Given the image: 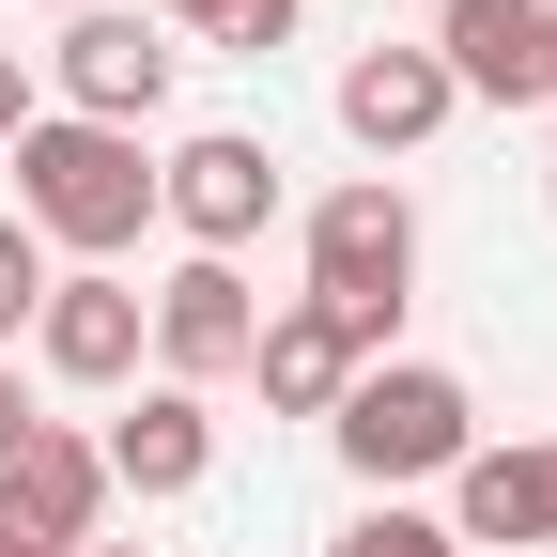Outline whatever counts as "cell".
Here are the masks:
<instances>
[{"instance_id":"6da1fadb","label":"cell","mask_w":557,"mask_h":557,"mask_svg":"<svg viewBox=\"0 0 557 557\" xmlns=\"http://www.w3.org/2000/svg\"><path fill=\"white\" fill-rule=\"evenodd\" d=\"M16 233L32 248H78V263H124L139 233H156V156H139L124 124L32 109V139H16Z\"/></svg>"},{"instance_id":"7a4b0ae2","label":"cell","mask_w":557,"mask_h":557,"mask_svg":"<svg viewBox=\"0 0 557 557\" xmlns=\"http://www.w3.org/2000/svg\"><path fill=\"white\" fill-rule=\"evenodd\" d=\"M403 295H418V201H403L387 171L325 186V201H310V310H325L341 341H357V357H387Z\"/></svg>"},{"instance_id":"3957f363","label":"cell","mask_w":557,"mask_h":557,"mask_svg":"<svg viewBox=\"0 0 557 557\" xmlns=\"http://www.w3.org/2000/svg\"><path fill=\"white\" fill-rule=\"evenodd\" d=\"M325 449L372 480V496H403V480H449L465 449H480V403H465V372H434V357H372L357 387L325 403Z\"/></svg>"},{"instance_id":"277c9868","label":"cell","mask_w":557,"mask_h":557,"mask_svg":"<svg viewBox=\"0 0 557 557\" xmlns=\"http://www.w3.org/2000/svg\"><path fill=\"white\" fill-rule=\"evenodd\" d=\"M156 218L186 233V263H233V248L278 218V156H263L248 124H201L186 156H156Z\"/></svg>"},{"instance_id":"5b68a950","label":"cell","mask_w":557,"mask_h":557,"mask_svg":"<svg viewBox=\"0 0 557 557\" xmlns=\"http://www.w3.org/2000/svg\"><path fill=\"white\" fill-rule=\"evenodd\" d=\"M171 62L186 47H156V16H109V0H94V16H62V47H47V94H62V124H156L171 109Z\"/></svg>"},{"instance_id":"8992f818","label":"cell","mask_w":557,"mask_h":557,"mask_svg":"<svg viewBox=\"0 0 557 557\" xmlns=\"http://www.w3.org/2000/svg\"><path fill=\"white\" fill-rule=\"evenodd\" d=\"M434 62H449V94L557 109V16L542 0H434Z\"/></svg>"},{"instance_id":"52a82bcc","label":"cell","mask_w":557,"mask_h":557,"mask_svg":"<svg viewBox=\"0 0 557 557\" xmlns=\"http://www.w3.org/2000/svg\"><path fill=\"white\" fill-rule=\"evenodd\" d=\"M139 341H156V310H139V278H124V263L47 278V310H32V357H47L62 387H124V372H139Z\"/></svg>"},{"instance_id":"ba28073f","label":"cell","mask_w":557,"mask_h":557,"mask_svg":"<svg viewBox=\"0 0 557 557\" xmlns=\"http://www.w3.org/2000/svg\"><path fill=\"white\" fill-rule=\"evenodd\" d=\"M139 310H156V357H171V387H218V372H248V341H263L248 263H171Z\"/></svg>"},{"instance_id":"9c48e42d","label":"cell","mask_w":557,"mask_h":557,"mask_svg":"<svg viewBox=\"0 0 557 557\" xmlns=\"http://www.w3.org/2000/svg\"><path fill=\"white\" fill-rule=\"evenodd\" d=\"M94 511H109V465H94V434L32 418V449L0 465V527H16V542H47V557H78V542H94Z\"/></svg>"},{"instance_id":"30bf717a","label":"cell","mask_w":557,"mask_h":557,"mask_svg":"<svg viewBox=\"0 0 557 557\" xmlns=\"http://www.w3.org/2000/svg\"><path fill=\"white\" fill-rule=\"evenodd\" d=\"M94 465H109V496H201L218 480V418H201V387H139Z\"/></svg>"},{"instance_id":"8fae6325","label":"cell","mask_w":557,"mask_h":557,"mask_svg":"<svg viewBox=\"0 0 557 557\" xmlns=\"http://www.w3.org/2000/svg\"><path fill=\"white\" fill-rule=\"evenodd\" d=\"M465 94H449V62L434 47H357L341 62V139H372V156H418Z\"/></svg>"},{"instance_id":"7c38bea8","label":"cell","mask_w":557,"mask_h":557,"mask_svg":"<svg viewBox=\"0 0 557 557\" xmlns=\"http://www.w3.org/2000/svg\"><path fill=\"white\" fill-rule=\"evenodd\" d=\"M449 542H557V449H465L449 465Z\"/></svg>"},{"instance_id":"4fadbf2b","label":"cell","mask_w":557,"mask_h":557,"mask_svg":"<svg viewBox=\"0 0 557 557\" xmlns=\"http://www.w3.org/2000/svg\"><path fill=\"white\" fill-rule=\"evenodd\" d=\"M248 372H263V403H278V418H325V403L357 387L372 357H357V341H341V325H325V310L295 295V310H263V341H248Z\"/></svg>"},{"instance_id":"5bb4252c","label":"cell","mask_w":557,"mask_h":557,"mask_svg":"<svg viewBox=\"0 0 557 557\" xmlns=\"http://www.w3.org/2000/svg\"><path fill=\"white\" fill-rule=\"evenodd\" d=\"M325 557H449V527H434V511H403V496H372V511L341 527Z\"/></svg>"},{"instance_id":"9a60e30c","label":"cell","mask_w":557,"mask_h":557,"mask_svg":"<svg viewBox=\"0 0 557 557\" xmlns=\"http://www.w3.org/2000/svg\"><path fill=\"white\" fill-rule=\"evenodd\" d=\"M32 310H47V248H32V233H16V218H0V341H16V325H32Z\"/></svg>"},{"instance_id":"2e32d148","label":"cell","mask_w":557,"mask_h":557,"mask_svg":"<svg viewBox=\"0 0 557 557\" xmlns=\"http://www.w3.org/2000/svg\"><path fill=\"white\" fill-rule=\"evenodd\" d=\"M218 47H248V62H263V47H295V0H233V16H218Z\"/></svg>"},{"instance_id":"e0dca14e","label":"cell","mask_w":557,"mask_h":557,"mask_svg":"<svg viewBox=\"0 0 557 557\" xmlns=\"http://www.w3.org/2000/svg\"><path fill=\"white\" fill-rule=\"evenodd\" d=\"M0 139H32V62L0 47Z\"/></svg>"},{"instance_id":"ac0fdd59","label":"cell","mask_w":557,"mask_h":557,"mask_svg":"<svg viewBox=\"0 0 557 557\" xmlns=\"http://www.w3.org/2000/svg\"><path fill=\"white\" fill-rule=\"evenodd\" d=\"M16 449H32V387L0 372V465H16Z\"/></svg>"},{"instance_id":"d6986e66","label":"cell","mask_w":557,"mask_h":557,"mask_svg":"<svg viewBox=\"0 0 557 557\" xmlns=\"http://www.w3.org/2000/svg\"><path fill=\"white\" fill-rule=\"evenodd\" d=\"M156 16H171V32H218V16H233V0H156Z\"/></svg>"},{"instance_id":"ffe728a7","label":"cell","mask_w":557,"mask_h":557,"mask_svg":"<svg viewBox=\"0 0 557 557\" xmlns=\"http://www.w3.org/2000/svg\"><path fill=\"white\" fill-rule=\"evenodd\" d=\"M0 557H47V542H16V527H0Z\"/></svg>"},{"instance_id":"44dd1931","label":"cell","mask_w":557,"mask_h":557,"mask_svg":"<svg viewBox=\"0 0 557 557\" xmlns=\"http://www.w3.org/2000/svg\"><path fill=\"white\" fill-rule=\"evenodd\" d=\"M78 557H139V542H78Z\"/></svg>"},{"instance_id":"7402d4cb","label":"cell","mask_w":557,"mask_h":557,"mask_svg":"<svg viewBox=\"0 0 557 557\" xmlns=\"http://www.w3.org/2000/svg\"><path fill=\"white\" fill-rule=\"evenodd\" d=\"M47 16H94V0H47Z\"/></svg>"},{"instance_id":"603a6c76","label":"cell","mask_w":557,"mask_h":557,"mask_svg":"<svg viewBox=\"0 0 557 557\" xmlns=\"http://www.w3.org/2000/svg\"><path fill=\"white\" fill-rule=\"evenodd\" d=\"M542 16H557V0H542Z\"/></svg>"}]
</instances>
